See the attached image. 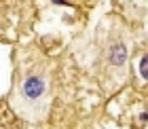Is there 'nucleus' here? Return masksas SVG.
Listing matches in <instances>:
<instances>
[{"label":"nucleus","instance_id":"f257e3e1","mask_svg":"<svg viewBox=\"0 0 148 129\" xmlns=\"http://www.w3.org/2000/svg\"><path fill=\"white\" fill-rule=\"evenodd\" d=\"M19 95H21V104L28 108H47V95H49V83H47L45 74H28L25 80L19 87Z\"/></svg>","mask_w":148,"mask_h":129},{"label":"nucleus","instance_id":"20e7f679","mask_svg":"<svg viewBox=\"0 0 148 129\" xmlns=\"http://www.w3.org/2000/svg\"><path fill=\"white\" fill-rule=\"evenodd\" d=\"M55 4H68V0H53Z\"/></svg>","mask_w":148,"mask_h":129},{"label":"nucleus","instance_id":"7ed1b4c3","mask_svg":"<svg viewBox=\"0 0 148 129\" xmlns=\"http://www.w3.org/2000/svg\"><path fill=\"white\" fill-rule=\"evenodd\" d=\"M140 74H142L144 80H148V55H144L140 59Z\"/></svg>","mask_w":148,"mask_h":129},{"label":"nucleus","instance_id":"f03ea898","mask_svg":"<svg viewBox=\"0 0 148 129\" xmlns=\"http://www.w3.org/2000/svg\"><path fill=\"white\" fill-rule=\"evenodd\" d=\"M125 59H127V49L123 45H114L110 49V62L114 66H121V64H125Z\"/></svg>","mask_w":148,"mask_h":129}]
</instances>
